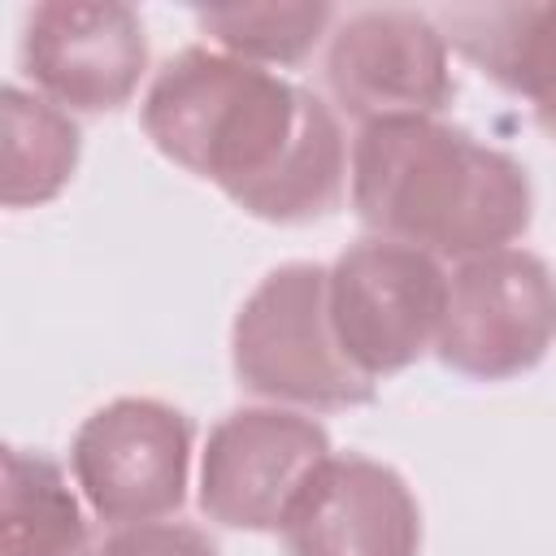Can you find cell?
Instances as JSON below:
<instances>
[{
  "label": "cell",
  "instance_id": "obj_1",
  "mask_svg": "<svg viewBox=\"0 0 556 556\" xmlns=\"http://www.w3.org/2000/svg\"><path fill=\"white\" fill-rule=\"evenodd\" d=\"M152 148L213 182L248 217L308 226L348 195V139L339 113L278 70L182 48L169 56L139 109Z\"/></svg>",
  "mask_w": 556,
  "mask_h": 556
},
{
  "label": "cell",
  "instance_id": "obj_2",
  "mask_svg": "<svg viewBox=\"0 0 556 556\" xmlns=\"http://www.w3.org/2000/svg\"><path fill=\"white\" fill-rule=\"evenodd\" d=\"M348 195L369 235L439 261L517 248L534 217L526 165L443 117L361 126L348 156Z\"/></svg>",
  "mask_w": 556,
  "mask_h": 556
},
{
  "label": "cell",
  "instance_id": "obj_3",
  "mask_svg": "<svg viewBox=\"0 0 556 556\" xmlns=\"http://www.w3.org/2000/svg\"><path fill=\"white\" fill-rule=\"evenodd\" d=\"M230 365L243 391L282 408H361L378 395L339 348L330 321V265L287 261L239 304Z\"/></svg>",
  "mask_w": 556,
  "mask_h": 556
},
{
  "label": "cell",
  "instance_id": "obj_4",
  "mask_svg": "<svg viewBox=\"0 0 556 556\" xmlns=\"http://www.w3.org/2000/svg\"><path fill=\"white\" fill-rule=\"evenodd\" d=\"M447 313L439 256L365 235L330 265V321L339 348L365 378H387L434 352Z\"/></svg>",
  "mask_w": 556,
  "mask_h": 556
},
{
  "label": "cell",
  "instance_id": "obj_5",
  "mask_svg": "<svg viewBox=\"0 0 556 556\" xmlns=\"http://www.w3.org/2000/svg\"><path fill=\"white\" fill-rule=\"evenodd\" d=\"M556 343V274L526 248L456 261L434 356L473 382L530 374Z\"/></svg>",
  "mask_w": 556,
  "mask_h": 556
},
{
  "label": "cell",
  "instance_id": "obj_6",
  "mask_svg": "<svg viewBox=\"0 0 556 556\" xmlns=\"http://www.w3.org/2000/svg\"><path fill=\"white\" fill-rule=\"evenodd\" d=\"M191 439L195 430L182 408L148 395H122L74 430V486L113 530L165 521L187 500Z\"/></svg>",
  "mask_w": 556,
  "mask_h": 556
},
{
  "label": "cell",
  "instance_id": "obj_7",
  "mask_svg": "<svg viewBox=\"0 0 556 556\" xmlns=\"http://www.w3.org/2000/svg\"><path fill=\"white\" fill-rule=\"evenodd\" d=\"M330 460L317 417L282 404L226 413L200 452V513L226 530L278 534L313 473Z\"/></svg>",
  "mask_w": 556,
  "mask_h": 556
},
{
  "label": "cell",
  "instance_id": "obj_8",
  "mask_svg": "<svg viewBox=\"0 0 556 556\" xmlns=\"http://www.w3.org/2000/svg\"><path fill=\"white\" fill-rule=\"evenodd\" d=\"M447 39L417 9H356L326 39L330 100L361 126L391 117H439L452 96Z\"/></svg>",
  "mask_w": 556,
  "mask_h": 556
},
{
  "label": "cell",
  "instance_id": "obj_9",
  "mask_svg": "<svg viewBox=\"0 0 556 556\" xmlns=\"http://www.w3.org/2000/svg\"><path fill=\"white\" fill-rule=\"evenodd\" d=\"M22 70L65 113H113L148 74L143 17L117 0H48L26 13Z\"/></svg>",
  "mask_w": 556,
  "mask_h": 556
},
{
  "label": "cell",
  "instance_id": "obj_10",
  "mask_svg": "<svg viewBox=\"0 0 556 556\" xmlns=\"http://www.w3.org/2000/svg\"><path fill=\"white\" fill-rule=\"evenodd\" d=\"M278 534L287 556H417L421 508L391 465L330 452Z\"/></svg>",
  "mask_w": 556,
  "mask_h": 556
},
{
  "label": "cell",
  "instance_id": "obj_11",
  "mask_svg": "<svg viewBox=\"0 0 556 556\" xmlns=\"http://www.w3.org/2000/svg\"><path fill=\"white\" fill-rule=\"evenodd\" d=\"M439 30L556 139V4H452Z\"/></svg>",
  "mask_w": 556,
  "mask_h": 556
},
{
  "label": "cell",
  "instance_id": "obj_12",
  "mask_svg": "<svg viewBox=\"0 0 556 556\" xmlns=\"http://www.w3.org/2000/svg\"><path fill=\"white\" fill-rule=\"evenodd\" d=\"M0 200L4 208H39L56 200L83 156L74 113L39 96L35 87L9 83L0 91Z\"/></svg>",
  "mask_w": 556,
  "mask_h": 556
},
{
  "label": "cell",
  "instance_id": "obj_13",
  "mask_svg": "<svg viewBox=\"0 0 556 556\" xmlns=\"http://www.w3.org/2000/svg\"><path fill=\"white\" fill-rule=\"evenodd\" d=\"M0 556H100L87 513L48 452L4 447Z\"/></svg>",
  "mask_w": 556,
  "mask_h": 556
},
{
  "label": "cell",
  "instance_id": "obj_14",
  "mask_svg": "<svg viewBox=\"0 0 556 556\" xmlns=\"http://www.w3.org/2000/svg\"><path fill=\"white\" fill-rule=\"evenodd\" d=\"M195 26L217 43V52L282 70L300 65L334 30L330 4H213L195 9Z\"/></svg>",
  "mask_w": 556,
  "mask_h": 556
},
{
  "label": "cell",
  "instance_id": "obj_15",
  "mask_svg": "<svg viewBox=\"0 0 556 556\" xmlns=\"http://www.w3.org/2000/svg\"><path fill=\"white\" fill-rule=\"evenodd\" d=\"M100 556H217V543L191 521H143L113 530Z\"/></svg>",
  "mask_w": 556,
  "mask_h": 556
}]
</instances>
